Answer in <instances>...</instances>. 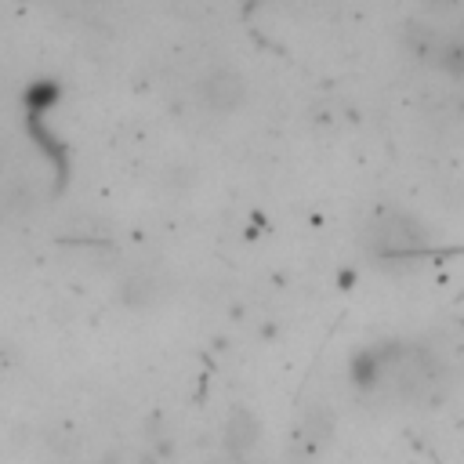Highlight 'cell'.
<instances>
[{
    "label": "cell",
    "instance_id": "3",
    "mask_svg": "<svg viewBox=\"0 0 464 464\" xmlns=\"http://www.w3.org/2000/svg\"><path fill=\"white\" fill-rule=\"evenodd\" d=\"M460 116H464V105H460Z\"/></svg>",
    "mask_w": 464,
    "mask_h": 464
},
{
    "label": "cell",
    "instance_id": "1",
    "mask_svg": "<svg viewBox=\"0 0 464 464\" xmlns=\"http://www.w3.org/2000/svg\"><path fill=\"white\" fill-rule=\"evenodd\" d=\"M199 98H203L207 109H214V112H236V109L243 105V98H246V83H243V76L232 72V69H214V72L203 76Z\"/></svg>",
    "mask_w": 464,
    "mask_h": 464
},
{
    "label": "cell",
    "instance_id": "2",
    "mask_svg": "<svg viewBox=\"0 0 464 464\" xmlns=\"http://www.w3.org/2000/svg\"><path fill=\"white\" fill-rule=\"evenodd\" d=\"M424 7H431V11H450V7H457V0H424Z\"/></svg>",
    "mask_w": 464,
    "mask_h": 464
}]
</instances>
